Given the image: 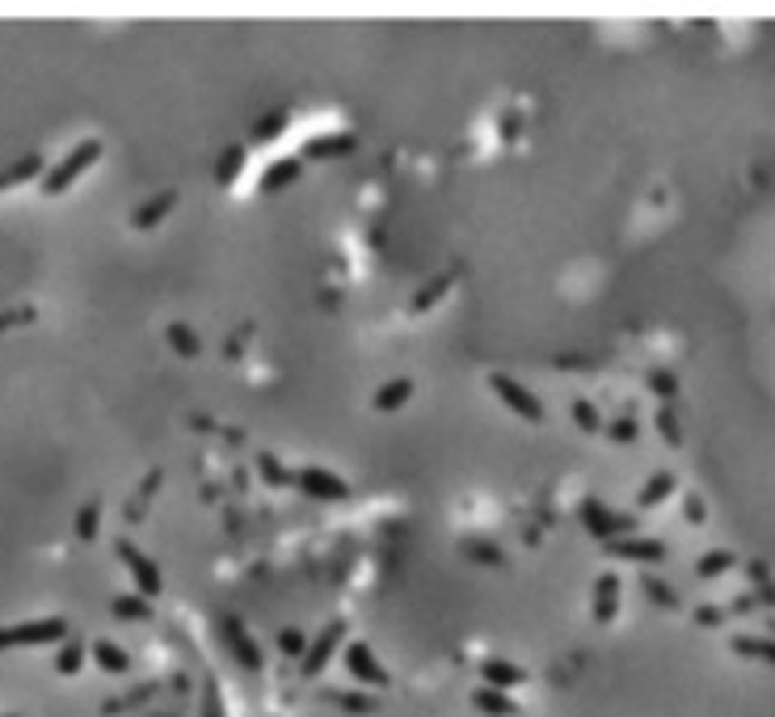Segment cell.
Instances as JSON below:
<instances>
[{
	"label": "cell",
	"mask_w": 775,
	"mask_h": 717,
	"mask_svg": "<svg viewBox=\"0 0 775 717\" xmlns=\"http://www.w3.org/2000/svg\"><path fill=\"white\" fill-rule=\"evenodd\" d=\"M464 553H468V557H476V561H489V566H506V553H502L493 540H468V545H464Z\"/></svg>",
	"instance_id": "30"
},
{
	"label": "cell",
	"mask_w": 775,
	"mask_h": 717,
	"mask_svg": "<svg viewBox=\"0 0 775 717\" xmlns=\"http://www.w3.org/2000/svg\"><path fill=\"white\" fill-rule=\"evenodd\" d=\"M219 629H224V637L232 642V650H236V658H241L244 667H262V654H257V642L254 637H244V625L236 616H224L219 620Z\"/></svg>",
	"instance_id": "15"
},
{
	"label": "cell",
	"mask_w": 775,
	"mask_h": 717,
	"mask_svg": "<svg viewBox=\"0 0 775 717\" xmlns=\"http://www.w3.org/2000/svg\"><path fill=\"white\" fill-rule=\"evenodd\" d=\"M241 165H244V148H241V144H232L228 152H224V160L215 165V178H219L224 186H232V182H236V173H241Z\"/></svg>",
	"instance_id": "29"
},
{
	"label": "cell",
	"mask_w": 775,
	"mask_h": 717,
	"mask_svg": "<svg viewBox=\"0 0 775 717\" xmlns=\"http://www.w3.org/2000/svg\"><path fill=\"white\" fill-rule=\"evenodd\" d=\"M695 620H700V625H721V620H725V608H700Z\"/></svg>",
	"instance_id": "40"
},
{
	"label": "cell",
	"mask_w": 775,
	"mask_h": 717,
	"mask_svg": "<svg viewBox=\"0 0 775 717\" xmlns=\"http://www.w3.org/2000/svg\"><path fill=\"white\" fill-rule=\"evenodd\" d=\"M481 680H484V688L510 693V688L527 683V671L514 667V663H506V658H484V663H481Z\"/></svg>",
	"instance_id": "12"
},
{
	"label": "cell",
	"mask_w": 775,
	"mask_h": 717,
	"mask_svg": "<svg viewBox=\"0 0 775 717\" xmlns=\"http://www.w3.org/2000/svg\"><path fill=\"white\" fill-rule=\"evenodd\" d=\"M409 397H413V380L409 376H397V380H388L384 389L376 392V402H371V405H376V413H392V410H400V405L409 402Z\"/></svg>",
	"instance_id": "17"
},
{
	"label": "cell",
	"mask_w": 775,
	"mask_h": 717,
	"mask_svg": "<svg viewBox=\"0 0 775 717\" xmlns=\"http://www.w3.org/2000/svg\"><path fill=\"white\" fill-rule=\"evenodd\" d=\"M43 173H47L43 157H38V152H25L22 160H13V165H5V170H0V195H5V190H13V186L30 182V178H38V182H43Z\"/></svg>",
	"instance_id": "14"
},
{
	"label": "cell",
	"mask_w": 775,
	"mask_h": 717,
	"mask_svg": "<svg viewBox=\"0 0 775 717\" xmlns=\"http://www.w3.org/2000/svg\"><path fill=\"white\" fill-rule=\"evenodd\" d=\"M257 473H262V481H266V486H274V489L295 486V473H287V469H282L274 451H257Z\"/></svg>",
	"instance_id": "22"
},
{
	"label": "cell",
	"mask_w": 775,
	"mask_h": 717,
	"mask_svg": "<svg viewBox=\"0 0 775 717\" xmlns=\"http://www.w3.org/2000/svg\"><path fill=\"white\" fill-rule=\"evenodd\" d=\"M641 583H645V596H649V599H657L662 608H670V612H675L678 604H683V599H678V591H670V586L662 583V578H641Z\"/></svg>",
	"instance_id": "33"
},
{
	"label": "cell",
	"mask_w": 775,
	"mask_h": 717,
	"mask_svg": "<svg viewBox=\"0 0 775 717\" xmlns=\"http://www.w3.org/2000/svg\"><path fill=\"white\" fill-rule=\"evenodd\" d=\"M573 422H578L581 431H603V418H598L594 402H586V397H578V402H573Z\"/></svg>",
	"instance_id": "34"
},
{
	"label": "cell",
	"mask_w": 775,
	"mask_h": 717,
	"mask_svg": "<svg viewBox=\"0 0 775 717\" xmlns=\"http://www.w3.org/2000/svg\"><path fill=\"white\" fill-rule=\"evenodd\" d=\"M619 612V574L607 570L598 574V583H594V620L598 625H611Z\"/></svg>",
	"instance_id": "11"
},
{
	"label": "cell",
	"mask_w": 775,
	"mask_h": 717,
	"mask_svg": "<svg viewBox=\"0 0 775 717\" xmlns=\"http://www.w3.org/2000/svg\"><path fill=\"white\" fill-rule=\"evenodd\" d=\"M101 148H106V144H101L97 135H85L81 144H72V152H68V157L55 160V165H51V170L43 173V182H38V190H43L47 199L68 195V190H72V186L81 182V178H85L89 170H93L97 160H101Z\"/></svg>",
	"instance_id": "1"
},
{
	"label": "cell",
	"mask_w": 775,
	"mask_h": 717,
	"mask_svg": "<svg viewBox=\"0 0 775 717\" xmlns=\"http://www.w3.org/2000/svg\"><path fill=\"white\" fill-rule=\"evenodd\" d=\"M89 654H93V663H97L101 671H106V675H122V671L131 667V658L122 654V650H119L114 642H106V637L89 645Z\"/></svg>",
	"instance_id": "21"
},
{
	"label": "cell",
	"mask_w": 775,
	"mask_h": 717,
	"mask_svg": "<svg viewBox=\"0 0 775 717\" xmlns=\"http://www.w3.org/2000/svg\"><path fill=\"white\" fill-rule=\"evenodd\" d=\"M110 608H114V616H122V620H148L152 616V604H148L144 596H119Z\"/></svg>",
	"instance_id": "25"
},
{
	"label": "cell",
	"mask_w": 775,
	"mask_h": 717,
	"mask_svg": "<svg viewBox=\"0 0 775 717\" xmlns=\"http://www.w3.org/2000/svg\"><path fill=\"white\" fill-rule=\"evenodd\" d=\"M0 717H17V713H0Z\"/></svg>",
	"instance_id": "42"
},
{
	"label": "cell",
	"mask_w": 775,
	"mask_h": 717,
	"mask_svg": "<svg viewBox=\"0 0 775 717\" xmlns=\"http://www.w3.org/2000/svg\"><path fill=\"white\" fill-rule=\"evenodd\" d=\"M489 384H493V392L506 402V410L519 413L522 422H531V426L544 422V402H540V397H535L527 384H519V380L506 376V372H493V376H489Z\"/></svg>",
	"instance_id": "3"
},
{
	"label": "cell",
	"mask_w": 775,
	"mask_h": 717,
	"mask_svg": "<svg viewBox=\"0 0 775 717\" xmlns=\"http://www.w3.org/2000/svg\"><path fill=\"white\" fill-rule=\"evenodd\" d=\"M338 645H346V625H341V620H333V625H329V629L321 633V637H316L308 650H303V658H300L303 680H316V675L325 671V663L333 658V650H338Z\"/></svg>",
	"instance_id": "9"
},
{
	"label": "cell",
	"mask_w": 775,
	"mask_h": 717,
	"mask_svg": "<svg viewBox=\"0 0 775 717\" xmlns=\"http://www.w3.org/2000/svg\"><path fill=\"white\" fill-rule=\"evenodd\" d=\"M295 486H300L303 494H312V499H329V502L350 499V481H341L333 469H321V464L295 469Z\"/></svg>",
	"instance_id": "5"
},
{
	"label": "cell",
	"mask_w": 775,
	"mask_h": 717,
	"mask_svg": "<svg viewBox=\"0 0 775 717\" xmlns=\"http://www.w3.org/2000/svg\"><path fill=\"white\" fill-rule=\"evenodd\" d=\"M282 122H287V114H274V119H266L262 127H257V135H274V131L282 127Z\"/></svg>",
	"instance_id": "41"
},
{
	"label": "cell",
	"mask_w": 775,
	"mask_h": 717,
	"mask_svg": "<svg viewBox=\"0 0 775 717\" xmlns=\"http://www.w3.org/2000/svg\"><path fill=\"white\" fill-rule=\"evenodd\" d=\"M81 667H85V645H81V642H63L60 654H55V671H60V675H76Z\"/></svg>",
	"instance_id": "26"
},
{
	"label": "cell",
	"mask_w": 775,
	"mask_h": 717,
	"mask_svg": "<svg viewBox=\"0 0 775 717\" xmlns=\"http://www.w3.org/2000/svg\"><path fill=\"white\" fill-rule=\"evenodd\" d=\"M607 435L616 439V443H632V439L641 435V426H636V418H616V422L607 426Z\"/></svg>",
	"instance_id": "35"
},
{
	"label": "cell",
	"mask_w": 775,
	"mask_h": 717,
	"mask_svg": "<svg viewBox=\"0 0 775 717\" xmlns=\"http://www.w3.org/2000/svg\"><path fill=\"white\" fill-rule=\"evenodd\" d=\"M279 650H282V654H295V658H303V650H308V642H303V633H300V629H282V633H279Z\"/></svg>",
	"instance_id": "36"
},
{
	"label": "cell",
	"mask_w": 775,
	"mask_h": 717,
	"mask_svg": "<svg viewBox=\"0 0 775 717\" xmlns=\"http://www.w3.org/2000/svg\"><path fill=\"white\" fill-rule=\"evenodd\" d=\"M657 435L666 439L670 448H683V426H678V413L670 405H657Z\"/></svg>",
	"instance_id": "27"
},
{
	"label": "cell",
	"mask_w": 775,
	"mask_h": 717,
	"mask_svg": "<svg viewBox=\"0 0 775 717\" xmlns=\"http://www.w3.org/2000/svg\"><path fill=\"white\" fill-rule=\"evenodd\" d=\"M729 650L742 658H759V663H771L775 667V642L771 637H754V633H733L729 637Z\"/></svg>",
	"instance_id": "16"
},
{
	"label": "cell",
	"mask_w": 775,
	"mask_h": 717,
	"mask_svg": "<svg viewBox=\"0 0 775 717\" xmlns=\"http://www.w3.org/2000/svg\"><path fill=\"white\" fill-rule=\"evenodd\" d=\"M34 316H38V313H34L30 305H25V308H9V313L0 316V329H9V325H25V321H34Z\"/></svg>",
	"instance_id": "39"
},
{
	"label": "cell",
	"mask_w": 775,
	"mask_h": 717,
	"mask_svg": "<svg viewBox=\"0 0 775 717\" xmlns=\"http://www.w3.org/2000/svg\"><path fill=\"white\" fill-rule=\"evenodd\" d=\"M603 553L607 557H616V561H641V566L666 561V545H662V540H649V536H619V540H607Z\"/></svg>",
	"instance_id": "8"
},
{
	"label": "cell",
	"mask_w": 775,
	"mask_h": 717,
	"mask_svg": "<svg viewBox=\"0 0 775 717\" xmlns=\"http://www.w3.org/2000/svg\"><path fill=\"white\" fill-rule=\"evenodd\" d=\"M329 701H333V705H341V709H354V713H371V709H376V701H371V696H341V693H333L329 696Z\"/></svg>",
	"instance_id": "37"
},
{
	"label": "cell",
	"mask_w": 775,
	"mask_h": 717,
	"mask_svg": "<svg viewBox=\"0 0 775 717\" xmlns=\"http://www.w3.org/2000/svg\"><path fill=\"white\" fill-rule=\"evenodd\" d=\"M177 199H182L177 190H160V195H152L148 203H139V207L131 211V228H135V232L157 228L160 219H165V216L173 211V207H177Z\"/></svg>",
	"instance_id": "10"
},
{
	"label": "cell",
	"mask_w": 775,
	"mask_h": 717,
	"mask_svg": "<svg viewBox=\"0 0 775 717\" xmlns=\"http://www.w3.org/2000/svg\"><path fill=\"white\" fill-rule=\"evenodd\" d=\"M341 663H346L354 680L367 683V688H388V683H392V675L376 663V654H371V645L367 642H346L341 645Z\"/></svg>",
	"instance_id": "7"
},
{
	"label": "cell",
	"mask_w": 775,
	"mask_h": 717,
	"mask_svg": "<svg viewBox=\"0 0 775 717\" xmlns=\"http://www.w3.org/2000/svg\"><path fill=\"white\" fill-rule=\"evenodd\" d=\"M683 519L695 523V528L708 519V515H703V499H700V494H687V502H683Z\"/></svg>",
	"instance_id": "38"
},
{
	"label": "cell",
	"mask_w": 775,
	"mask_h": 717,
	"mask_svg": "<svg viewBox=\"0 0 775 717\" xmlns=\"http://www.w3.org/2000/svg\"><path fill=\"white\" fill-rule=\"evenodd\" d=\"M451 283H455V270H443V275H435V279L426 283L422 292L413 296V305H409V308H413V313H417V316H422V313H430V308H435L438 300H443V292H447Z\"/></svg>",
	"instance_id": "20"
},
{
	"label": "cell",
	"mask_w": 775,
	"mask_h": 717,
	"mask_svg": "<svg viewBox=\"0 0 775 717\" xmlns=\"http://www.w3.org/2000/svg\"><path fill=\"white\" fill-rule=\"evenodd\" d=\"M645 384H649V392H657V397H675L678 392V380H675V372H666V367H654L649 376H645Z\"/></svg>",
	"instance_id": "31"
},
{
	"label": "cell",
	"mask_w": 775,
	"mask_h": 717,
	"mask_svg": "<svg viewBox=\"0 0 775 717\" xmlns=\"http://www.w3.org/2000/svg\"><path fill=\"white\" fill-rule=\"evenodd\" d=\"M295 178H300V160H270L266 165V173H262V195H274V190H282V186H291L295 182Z\"/></svg>",
	"instance_id": "18"
},
{
	"label": "cell",
	"mask_w": 775,
	"mask_h": 717,
	"mask_svg": "<svg viewBox=\"0 0 775 717\" xmlns=\"http://www.w3.org/2000/svg\"><path fill=\"white\" fill-rule=\"evenodd\" d=\"M68 637V620L43 616V620H22V625H5L0 629V650H34V645H51Z\"/></svg>",
	"instance_id": "2"
},
{
	"label": "cell",
	"mask_w": 775,
	"mask_h": 717,
	"mask_svg": "<svg viewBox=\"0 0 775 717\" xmlns=\"http://www.w3.org/2000/svg\"><path fill=\"white\" fill-rule=\"evenodd\" d=\"M354 148H359V140H354L350 131H329V135H312V140L303 144V157L329 160V157H346V152H354Z\"/></svg>",
	"instance_id": "13"
},
{
	"label": "cell",
	"mask_w": 775,
	"mask_h": 717,
	"mask_svg": "<svg viewBox=\"0 0 775 717\" xmlns=\"http://www.w3.org/2000/svg\"><path fill=\"white\" fill-rule=\"evenodd\" d=\"M169 342H173V351L186 354V359H194V354L203 351V346H198V334H194V329H186L182 321H173V325H169Z\"/></svg>",
	"instance_id": "28"
},
{
	"label": "cell",
	"mask_w": 775,
	"mask_h": 717,
	"mask_svg": "<svg viewBox=\"0 0 775 717\" xmlns=\"http://www.w3.org/2000/svg\"><path fill=\"white\" fill-rule=\"evenodd\" d=\"M114 553H119V561L122 566H127V570H131V578H135V586H139V596L144 599H157L160 596V566L152 557H144V553H139V548L131 545V540H119V545H114Z\"/></svg>",
	"instance_id": "4"
},
{
	"label": "cell",
	"mask_w": 775,
	"mask_h": 717,
	"mask_svg": "<svg viewBox=\"0 0 775 717\" xmlns=\"http://www.w3.org/2000/svg\"><path fill=\"white\" fill-rule=\"evenodd\" d=\"M733 566H738V557H733V553H725V548H713V553H703V557L695 561V574L708 583V578H721V574L733 570Z\"/></svg>",
	"instance_id": "24"
},
{
	"label": "cell",
	"mask_w": 775,
	"mask_h": 717,
	"mask_svg": "<svg viewBox=\"0 0 775 717\" xmlns=\"http://www.w3.org/2000/svg\"><path fill=\"white\" fill-rule=\"evenodd\" d=\"M581 523L590 528V536H598V540H619V536H632V515H616L607 511L598 499H586L581 502Z\"/></svg>",
	"instance_id": "6"
},
{
	"label": "cell",
	"mask_w": 775,
	"mask_h": 717,
	"mask_svg": "<svg viewBox=\"0 0 775 717\" xmlns=\"http://www.w3.org/2000/svg\"><path fill=\"white\" fill-rule=\"evenodd\" d=\"M97 523H101V507H97V502L81 507V511H76V536H81V540H93Z\"/></svg>",
	"instance_id": "32"
},
{
	"label": "cell",
	"mask_w": 775,
	"mask_h": 717,
	"mask_svg": "<svg viewBox=\"0 0 775 717\" xmlns=\"http://www.w3.org/2000/svg\"><path fill=\"white\" fill-rule=\"evenodd\" d=\"M473 705L481 709V713H489V717H519V705H514L506 693H497V688H476Z\"/></svg>",
	"instance_id": "19"
},
{
	"label": "cell",
	"mask_w": 775,
	"mask_h": 717,
	"mask_svg": "<svg viewBox=\"0 0 775 717\" xmlns=\"http://www.w3.org/2000/svg\"><path fill=\"white\" fill-rule=\"evenodd\" d=\"M670 494H675V473H666V469H662V473H654L649 477V486L641 489V511H649V507H657V502H666Z\"/></svg>",
	"instance_id": "23"
}]
</instances>
